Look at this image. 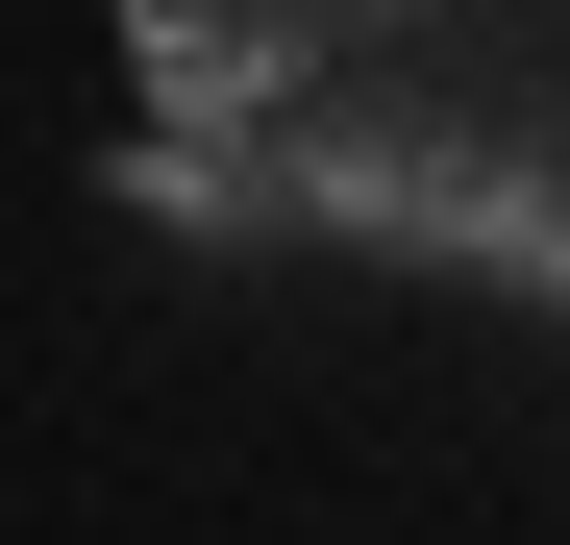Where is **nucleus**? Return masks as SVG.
I'll list each match as a JSON object with an SVG mask.
<instances>
[{
	"label": "nucleus",
	"mask_w": 570,
	"mask_h": 545,
	"mask_svg": "<svg viewBox=\"0 0 570 545\" xmlns=\"http://www.w3.org/2000/svg\"><path fill=\"white\" fill-rule=\"evenodd\" d=\"M125 224H174V248H248V224H273V174H248L224 125H149V149H125Z\"/></svg>",
	"instance_id": "2"
},
{
	"label": "nucleus",
	"mask_w": 570,
	"mask_h": 545,
	"mask_svg": "<svg viewBox=\"0 0 570 545\" xmlns=\"http://www.w3.org/2000/svg\"><path fill=\"white\" fill-rule=\"evenodd\" d=\"M149 75H174V125H273L298 26H273V0H149Z\"/></svg>",
	"instance_id": "1"
}]
</instances>
